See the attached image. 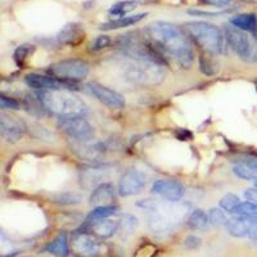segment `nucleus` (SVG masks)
Wrapping results in <instances>:
<instances>
[{"mask_svg": "<svg viewBox=\"0 0 257 257\" xmlns=\"http://www.w3.org/2000/svg\"><path fill=\"white\" fill-rule=\"evenodd\" d=\"M248 238H251V239H257V216L249 217Z\"/></svg>", "mask_w": 257, "mask_h": 257, "instance_id": "36", "label": "nucleus"}, {"mask_svg": "<svg viewBox=\"0 0 257 257\" xmlns=\"http://www.w3.org/2000/svg\"><path fill=\"white\" fill-rule=\"evenodd\" d=\"M152 193L167 199L169 202H179L184 197L185 189L178 181L162 179V180H157L152 185Z\"/></svg>", "mask_w": 257, "mask_h": 257, "instance_id": "12", "label": "nucleus"}, {"mask_svg": "<svg viewBox=\"0 0 257 257\" xmlns=\"http://www.w3.org/2000/svg\"><path fill=\"white\" fill-rule=\"evenodd\" d=\"M112 43L111 38L107 35H100L98 36V38L95 39V40L91 43L90 45V50H93V52H98V50H102L104 49V48L109 47Z\"/></svg>", "mask_w": 257, "mask_h": 257, "instance_id": "31", "label": "nucleus"}, {"mask_svg": "<svg viewBox=\"0 0 257 257\" xmlns=\"http://www.w3.org/2000/svg\"><path fill=\"white\" fill-rule=\"evenodd\" d=\"M89 221H91L90 230L96 237L100 238H111L120 229V222L109 219H96Z\"/></svg>", "mask_w": 257, "mask_h": 257, "instance_id": "17", "label": "nucleus"}, {"mask_svg": "<svg viewBox=\"0 0 257 257\" xmlns=\"http://www.w3.org/2000/svg\"><path fill=\"white\" fill-rule=\"evenodd\" d=\"M244 197L248 202H252V203L257 205V188H251V189L245 190Z\"/></svg>", "mask_w": 257, "mask_h": 257, "instance_id": "38", "label": "nucleus"}, {"mask_svg": "<svg viewBox=\"0 0 257 257\" xmlns=\"http://www.w3.org/2000/svg\"><path fill=\"white\" fill-rule=\"evenodd\" d=\"M201 2L203 4H206V6L219 7V8H222V7H229L231 4V0H201Z\"/></svg>", "mask_w": 257, "mask_h": 257, "instance_id": "37", "label": "nucleus"}, {"mask_svg": "<svg viewBox=\"0 0 257 257\" xmlns=\"http://www.w3.org/2000/svg\"><path fill=\"white\" fill-rule=\"evenodd\" d=\"M0 107L3 109H20V103L13 98L2 95L0 96Z\"/></svg>", "mask_w": 257, "mask_h": 257, "instance_id": "34", "label": "nucleus"}, {"mask_svg": "<svg viewBox=\"0 0 257 257\" xmlns=\"http://www.w3.org/2000/svg\"><path fill=\"white\" fill-rule=\"evenodd\" d=\"M25 81L30 88L39 89V90H70L71 84L64 80L54 76H45L40 73H29L25 77Z\"/></svg>", "mask_w": 257, "mask_h": 257, "instance_id": "11", "label": "nucleus"}, {"mask_svg": "<svg viewBox=\"0 0 257 257\" xmlns=\"http://www.w3.org/2000/svg\"><path fill=\"white\" fill-rule=\"evenodd\" d=\"M199 66H201L202 72L205 73V75H208V76H211V75L217 72L216 63L213 61H211V59L206 58V57H202L201 62H199Z\"/></svg>", "mask_w": 257, "mask_h": 257, "instance_id": "30", "label": "nucleus"}, {"mask_svg": "<svg viewBox=\"0 0 257 257\" xmlns=\"http://www.w3.org/2000/svg\"><path fill=\"white\" fill-rule=\"evenodd\" d=\"M85 39V32L82 27L77 24H68L59 31L57 35V40L61 44L77 45Z\"/></svg>", "mask_w": 257, "mask_h": 257, "instance_id": "16", "label": "nucleus"}, {"mask_svg": "<svg viewBox=\"0 0 257 257\" xmlns=\"http://www.w3.org/2000/svg\"><path fill=\"white\" fill-rule=\"evenodd\" d=\"M201 243H202L201 238L196 237V235H189V237H187L184 239L185 248H188V249L198 248L199 245H201Z\"/></svg>", "mask_w": 257, "mask_h": 257, "instance_id": "35", "label": "nucleus"}, {"mask_svg": "<svg viewBox=\"0 0 257 257\" xmlns=\"http://www.w3.org/2000/svg\"><path fill=\"white\" fill-rule=\"evenodd\" d=\"M234 174L244 180H257V164L243 162L234 166Z\"/></svg>", "mask_w": 257, "mask_h": 257, "instance_id": "23", "label": "nucleus"}, {"mask_svg": "<svg viewBox=\"0 0 257 257\" xmlns=\"http://www.w3.org/2000/svg\"><path fill=\"white\" fill-rule=\"evenodd\" d=\"M0 133L4 141L8 143H16L24 135V126L15 117L3 113L0 116Z\"/></svg>", "mask_w": 257, "mask_h": 257, "instance_id": "13", "label": "nucleus"}, {"mask_svg": "<svg viewBox=\"0 0 257 257\" xmlns=\"http://www.w3.org/2000/svg\"><path fill=\"white\" fill-rule=\"evenodd\" d=\"M208 219H210V222L216 226V228H221V226H226V222H228V219L225 216L224 211L219 210V208H211L210 212H208Z\"/></svg>", "mask_w": 257, "mask_h": 257, "instance_id": "27", "label": "nucleus"}, {"mask_svg": "<svg viewBox=\"0 0 257 257\" xmlns=\"http://www.w3.org/2000/svg\"><path fill=\"white\" fill-rule=\"evenodd\" d=\"M120 210L118 206H103V207H95L91 213L89 215V220H96V219H108L112 215H116L117 211Z\"/></svg>", "mask_w": 257, "mask_h": 257, "instance_id": "25", "label": "nucleus"}, {"mask_svg": "<svg viewBox=\"0 0 257 257\" xmlns=\"http://www.w3.org/2000/svg\"><path fill=\"white\" fill-rule=\"evenodd\" d=\"M52 76L61 80L79 81L85 79L89 73V64L82 59H64L52 64L49 68Z\"/></svg>", "mask_w": 257, "mask_h": 257, "instance_id": "6", "label": "nucleus"}, {"mask_svg": "<svg viewBox=\"0 0 257 257\" xmlns=\"http://www.w3.org/2000/svg\"><path fill=\"white\" fill-rule=\"evenodd\" d=\"M81 201V197L77 194H71V193H63V194H58L56 197V202L62 203V205H75Z\"/></svg>", "mask_w": 257, "mask_h": 257, "instance_id": "32", "label": "nucleus"}, {"mask_svg": "<svg viewBox=\"0 0 257 257\" xmlns=\"http://www.w3.org/2000/svg\"><path fill=\"white\" fill-rule=\"evenodd\" d=\"M254 187L257 188V180H254Z\"/></svg>", "mask_w": 257, "mask_h": 257, "instance_id": "39", "label": "nucleus"}, {"mask_svg": "<svg viewBox=\"0 0 257 257\" xmlns=\"http://www.w3.org/2000/svg\"><path fill=\"white\" fill-rule=\"evenodd\" d=\"M125 75L128 81L142 86H152L165 79L162 64L153 59L130 58L125 66Z\"/></svg>", "mask_w": 257, "mask_h": 257, "instance_id": "3", "label": "nucleus"}, {"mask_svg": "<svg viewBox=\"0 0 257 257\" xmlns=\"http://www.w3.org/2000/svg\"><path fill=\"white\" fill-rule=\"evenodd\" d=\"M149 44L156 54L167 62L179 64L180 67H190L194 59L189 39L183 30L175 25L157 21L147 27Z\"/></svg>", "mask_w": 257, "mask_h": 257, "instance_id": "1", "label": "nucleus"}, {"mask_svg": "<svg viewBox=\"0 0 257 257\" xmlns=\"http://www.w3.org/2000/svg\"><path fill=\"white\" fill-rule=\"evenodd\" d=\"M70 245L73 253L80 257H99L105 251V245L88 233L73 234Z\"/></svg>", "mask_w": 257, "mask_h": 257, "instance_id": "8", "label": "nucleus"}, {"mask_svg": "<svg viewBox=\"0 0 257 257\" xmlns=\"http://www.w3.org/2000/svg\"><path fill=\"white\" fill-rule=\"evenodd\" d=\"M45 252L57 257H67L70 254V244L66 233H61L56 239L45 247Z\"/></svg>", "mask_w": 257, "mask_h": 257, "instance_id": "19", "label": "nucleus"}, {"mask_svg": "<svg viewBox=\"0 0 257 257\" xmlns=\"http://www.w3.org/2000/svg\"><path fill=\"white\" fill-rule=\"evenodd\" d=\"M146 16L147 13H139V15L121 17L118 18V20H114V21H111V22H107V24H103L102 26H100V30L109 31V30H117V29H122V27L133 26V25L141 22Z\"/></svg>", "mask_w": 257, "mask_h": 257, "instance_id": "21", "label": "nucleus"}, {"mask_svg": "<svg viewBox=\"0 0 257 257\" xmlns=\"http://www.w3.org/2000/svg\"><path fill=\"white\" fill-rule=\"evenodd\" d=\"M58 126L64 134L76 142H90L94 138V128L84 117H61Z\"/></svg>", "mask_w": 257, "mask_h": 257, "instance_id": "7", "label": "nucleus"}, {"mask_svg": "<svg viewBox=\"0 0 257 257\" xmlns=\"http://www.w3.org/2000/svg\"><path fill=\"white\" fill-rule=\"evenodd\" d=\"M116 198L113 185L109 183H102L93 190L90 196V205L94 207H103V206H111Z\"/></svg>", "mask_w": 257, "mask_h": 257, "instance_id": "14", "label": "nucleus"}, {"mask_svg": "<svg viewBox=\"0 0 257 257\" xmlns=\"http://www.w3.org/2000/svg\"><path fill=\"white\" fill-rule=\"evenodd\" d=\"M185 27L189 35L202 49L213 56L224 54L226 39L221 30L206 22H189Z\"/></svg>", "mask_w": 257, "mask_h": 257, "instance_id": "4", "label": "nucleus"}, {"mask_svg": "<svg viewBox=\"0 0 257 257\" xmlns=\"http://www.w3.org/2000/svg\"><path fill=\"white\" fill-rule=\"evenodd\" d=\"M224 35L226 39V43L230 45L231 49L237 53L240 58L245 59V61H253L256 58V48L252 44L251 39L244 31L231 25V26L225 27Z\"/></svg>", "mask_w": 257, "mask_h": 257, "instance_id": "5", "label": "nucleus"}, {"mask_svg": "<svg viewBox=\"0 0 257 257\" xmlns=\"http://www.w3.org/2000/svg\"><path fill=\"white\" fill-rule=\"evenodd\" d=\"M86 89H88V91L94 98H96L100 103L107 105L108 108L121 109L125 107L123 96L117 93V91L104 86V85L98 84V82H89L86 85Z\"/></svg>", "mask_w": 257, "mask_h": 257, "instance_id": "9", "label": "nucleus"}, {"mask_svg": "<svg viewBox=\"0 0 257 257\" xmlns=\"http://www.w3.org/2000/svg\"><path fill=\"white\" fill-rule=\"evenodd\" d=\"M146 187V175L138 169L127 170L120 179L118 193L122 197H130L139 194Z\"/></svg>", "mask_w": 257, "mask_h": 257, "instance_id": "10", "label": "nucleus"}, {"mask_svg": "<svg viewBox=\"0 0 257 257\" xmlns=\"http://www.w3.org/2000/svg\"><path fill=\"white\" fill-rule=\"evenodd\" d=\"M38 96L45 109L59 117H84L88 113V105L66 90H43Z\"/></svg>", "mask_w": 257, "mask_h": 257, "instance_id": "2", "label": "nucleus"}, {"mask_svg": "<svg viewBox=\"0 0 257 257\" xmlns=\"http://www.w3.org/2000/svg\"><path fill=\"white\" fill-rule=\"evenodd\" d=\"M208 222H210L208 215H206L205 211L202 210H194L188 217V226L192 230H203L207 228Z\"/></svg>", "mask_w": 257, "mask_h": 257, "instance_id": "22", "label": "nucleus"}, {"mask_svg": "<svg viewBox=\"0 0 257 257\" xmlns=\"http://www.w3.org/2000/svg\"><path fill=\"white\" fill-rule=\"evenodd\" d=\"M239 203V198L235 194H226V196H224L220 199V207L224 211H226V212L230 213L234 212V210L237 208V206Z\"/></svg>", "mask_w": 257, "mask_h": 257, "instance_id": "28", "label": "nucleus"}, {"mask_svg": "<svg viewBox=\"0 0 257 257\" xmlns=\"http://www.w3.org/2000/svg\"><path fill=\"white\" fill-rule=\"evenodd\" d=\"M137 8V3L133 0H125V2H118V3L113 4L111 8L108 9V13L111 16H117V17H123L125 15L130 13L132 11Z\"/></svg>", "mask_w": 257, "mask_h": 257, "instance_id": "24", "label": "nucleus"}, {"mask_svg": "<svg viewBox=\"0 0 257 257\" xmlns=\"http://www.w3.org/2000/svg\"><path fill=\"white\" fill-rule=\"evenodd\" d=\"M251 217V216H249ZM249 217L235 216L233 219L228 220L226 222V230L230 235L235 238H248V226Z\"/></svg>", "mask_w": 257, "mask_h": 257, "instance_id": "18", "label": "nucleus"}, {"mask_svg": "<svg viewBox=\"0 0 257 257\" xmlns=\"http://www.w3.org/2000/svg\"><path fill=\"white\" fill-rule=\"evenodd\" d=\"M254 2H257V0H254Z\"/></svg>", "mask_w": 257, "mask_h": 257, "instance_id": "40", "label": "nucleus"}, {"mask_svg": "<svg viewBox=\"0 0 257 257\" xmlns=\"http://www.w3.org/2000/svg\"><path fill=\"white\" fill-rule=\"evenodd\" d=\"M233 215H235V216H244V217L257 216V205H254V203H252V202H244V203L240 202L239 205L237 206V208L234 210Z\"/></svg>", "mask_w": 257, "mask_h": 257, "instance_id": "26", "label": "nucleus"}, {"mask_svg": "<svg viewBox=\"0 0 257 257\" xmlns=\"http://www.w3.org/2000/svg\"><path fill=\"white\" fill-rule=\"evenodd\" d=\"M230 24L244 32H256L257 17L252 13H243V15H237L231 17Z\"/></svg>", "mask_w": 257, "mask_h": 257, "instance_id": "20", "label": "nucleus"}, {"mask_svg": "<svg viewBox=\"0 0 257 257\" xmlns=\"http://www.w3.org/2000/svg\"><path fill=\"white\" fill-rule=\"evenodd\" d=\"M32 49H34V48H32V45H29V44H25V45H21V47H18L15 52L16 62H17L18 64L22 63V62H24L25 59L29 57V54L32 52Z\"/></svg>", "mask_w": 257, "mask_h": 257, "instance_id": "33", "label": "nucleus"}, {"mask_svg": "<svg viewBox=\"0 0 257 257\" xmlns=\"http://www.w3.org/2000/svg\"><path fill=\"white\" fill-rule=\"evenodd\" d=\"M73 151L84 160L98 161L104 156L105 146L102 143L89 144V142H79L77 144H73Z\"/></svg>", "mask_w": 257, "mask_h": 257, "instance_id": "15", "label": "nucleus"}, {"mask_svg": "<svg viewBox=\"0 0 257 257\" xmlns=\"http://www.w3.org/2000/svg\"><path fill=\"white\" fill-rule=\"evenodd\" d=\"M118 222H120V228L125 233H133L138 226V219L133 215H123Z\"/></svg>", "mask_w": 257, "mask_h": 257, "instance_id": "29", "label": "nucleus"}]
</instances>
